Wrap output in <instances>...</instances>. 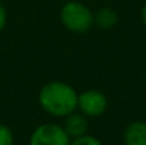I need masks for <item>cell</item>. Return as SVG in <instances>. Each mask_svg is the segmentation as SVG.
<instances>
[{"mask_svg":"<svg viewBox=\"0 0 146 145\" xmlns=\"http://www.w3.org/2000/svg\"><path fill=\"white\" fill-rule=\"evenodd\" d=\"M40 107L52 117L64 118L78 108V93L67 83L50 81L38 93Z\"/></svg>","mask_w":146,"mask_h":145,"instance_id":"6da1fadb","label":"cell"},{"mask_svg":"<svg viewBox=\"0 0 146 145\" xmlns=\"http://www.w3.org/2000/svg\"><path fill=\"white\" fill-rule=\"evenodd\" d=\"M62 26L71 33L84 34L94 26V13L88 6L80 1H67L60 10Z\"/></svg>","mask_w":146,"mask_h":145,"instance_id":"7a4b0ae2","label":"cell"},{"mask_svg":"<svg viewBox=\"0 0 146 145\" xmlns=\"http://www.w3.org/2000/svg\"><path fill=\"white\" fill-rule=\"evenodd\" d=\"M71 138L58 124H41L30 135V145H70Z\"/></svg>","mask_w":146,"mask_h":145,"instance_id":"3957f363","label":"cell"},{"mask_svg":"<svg viewBox=\"0 0 146 145\" xmlns=\"http://www.w3.org/2000/svg\"><path fill=\"white\" fill-rule=\"evenodd\" d=\"M78 108L87 117H99L108 108V98L99 90H85L78 94Z\"/></svg>","mask_w":146,"mask_h":145,"instance_id":"277c9868","label":"cell"},{"mask_svg":"<svg viewBox=\"0 0 146 145\" xmlns=\"http://www.w3.org/2000/svg\"><path fill=\"white\" fill-rule=\"evenodd\" d=\"M64 118H65V121H64L62 128L65 130V132L68 134V137L71 140L80 138V137L88 134V128H90L88 117L84 115L82 112L78 114V112L74 111V112L68 114L67 117H64Z\"/></svg>","mask_w":146,"mask_h":145,"instance_id":"5b68a950","label":"cell"},{"mask_svg":"<svg viewBox=\"0 0 146 145\" xmlns=\"http://www.w3.org/2000/svg\"><path fill=\"white\" fill-rule=\"evenodd\" d=\"M125 145H146V122L133 121L126 125L123 131Z\"/></svg>","mask_w":146,"mask_h":145,"instance_id":"8992f818","label":"cell"},{"mask_svg":"<svg viewBox=\"0 0 146 145\" xmlns=\"http://www.w3.org/2000/svg\"><path fill=\"white\" fill-rule=\"evenodd\" d=\"M118 20H119V16L112 7H101L97 13H94V24L104 30H108L116 26Z\"/></svg>","mask_w":146,"mask_h":145,"instance_id":"52a82bcc","label":"cell"},{"mask_svg":"<svg viewBox=\"0 0 146 145\" xmlns=\"http://www.w3.org/2000/svg\"><path fill=\"white\" fill-rule=\"evenodd\" d=\"M13 142H14V137L11 130L7 125L0 124V145H13Z\"/></svg>","mask_w":146,"mask_h":145,"instance_id":"ba28073f","label":"cell"},{"mask_svg":"<svg viewBox=\"0 0 146 145\" xmlns=\"http://www.w3.org/2000/svg\"><path fill=\"white\" fill-rule=\"evenodd\" d=\"M70 145H102V142L98 140L97 137L94 135H82L80 138H74L71 140Z\"/></svg>","mask_w":146,"mask_h":145,"instance_id":"9c48e42d","label":"cell"},{"mask_svg":"<svg viewBox=\"0 0 146 145\" xmlns=\"http://www.w3.org/2000/svg\"><path fill=\"white\" fill-rule=\"evenodd\" d=\"M6 23H7V11H6V7L3 6V3L0 1V33L4 30Z\"/></svg>","mask_w":146,"mask_h":145,"instance_id":"30bf717a","label":"cell"},{"mask_svg":"<svg viewBox=\"0 0 146 145\" xmlns=\"http://www.w3.org/2000/svg\"><path fill=\"white\" fill-rule=\"evenodd\" d=\"M141 19H142V23L146 27V3L142 6V10H141Z\"/></svg>","mask_w":146,"mask_h":145,"instance_id":"8fae6325","label":"cell"},{"mask_svg":"<svg viewBox=\"0 0 146 145\" xmlns=\"http://www.w3.org/2000/svg\"><path fill=\"white\" fill-rule=\"evenodd\" d=\"M0 1H3V0H0Z\"/></svg>","mask_w":146,"mask_h":145,"instance_id":"7c38bea8","label":"cell"},{"mask_svg":"<svg viewBox=\"0 0 146 145\" xmlns=\"http://www.w3.org/2000/svg\"><path fill=\"white\" fill-rule=\"evenodd\" d=\"M145 80H146V77H145Z\"/></svg>","mask_w":146,"mask_h":145,"instance_id":"4fadbf2b","label":"cell"}]
</instances>
